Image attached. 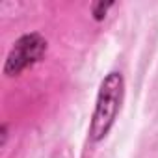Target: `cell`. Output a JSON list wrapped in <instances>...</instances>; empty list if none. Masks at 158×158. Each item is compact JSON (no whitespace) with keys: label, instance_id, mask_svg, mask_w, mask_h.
<instances>
[{"label":"cell","instance_id":"1","mask_svg":"<svg viewBox=\"0 0 158 158\" xmlns=\"http://www.w3.org/2000/svg\"><path fill=\"white\" fill-rule=\"evenodd\" d=\"M121 101H123V76L119 73H110L101 84L93 119L89 125V136L93 141H99L108 134L121 108Z\"/></svg>","mask_w":158,"mask_h":158},{"label":"cell","instance_id":"3","mask_svg":"<svg viewBox=\"0 0 158 158\" xmlns=\"http://www.w3.org/2000/svg\"><path fill=\"white\" fill-rule=\"evenodd\" d=\"M112 4H104V2H101V4H97L95 8H93V13H95V19H102L104 17V13H106V10L110 8Z\"/></svg>","mask_w":158,"mask_h":158},{"label":"cell","instance_id":"2","mask_svg":"<svg viewBox=\"0 0 158 158\" xmlns=\"http://www.w3.org/2000/svg\"><path fill=\"white\" fill-rule=\"evenodd\" d=\"M45 50H47V41L41 35H37V34L23 35L11 48L8 60H6L4 73L8 76L19 74L21 71H24L30 65H34L35 61H39L41 56L45 54Z\"/></svg>","mask_w":158,"mask_h":158}]
</instances>
